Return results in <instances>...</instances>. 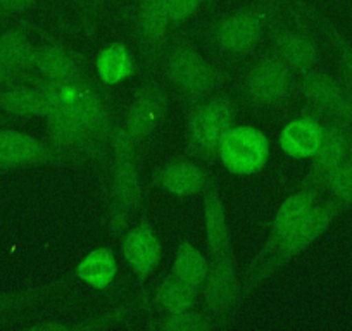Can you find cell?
Returning a JSON list of instances; mask_svg holds the SVG:
<instances>
[{"mask_svg": "<svg viewBox=\"0 0 352 331\" xmlns=\"http://www.w3.org/2000/svg\"><path fill=\"white\" fill-rule=\"evenodd\" d=\"M32 83L49 100L47 141L64 162L102 161L118 128L106 92L87 74L60 83L33 78Z\"/></svg>", "mask_w": 352, "mask_h": 331, "instance_id": "obj_1", "label": "cell"}, {"mask_svg": "<svg viewBox=\"0 0 352 331\" xmlns=\"http://www.w3.org/2000/svg\"><path fill=\"white\" fill-rule=\"evenodd\" d=\"M140 166L137 141L118 124L111 144V181H109V228L116 236L128 229L133 212L142 207Z\"/></svg>", "mask_w": 352, "mask_h": 331, "instance_id": "obj_2", "label": "cell"}, {"mask_svg": "<svg viewBox=\"0 0 352 331\" xmlns=\"http://www.w3.org/2000/svg\"><path fill=\"white\" fill-rule=\"evenodd\" d=\"M235 124V104L225 95H209L192 104L187 117L185 152L199 162L218 161L223 138Z\"/></svg>", "mask_w": 352, "mask_h": 331, "instance_id": "obj_3", "label": "cell"}, {"mask_svg": "<svg viewBox=\"0 0 352 331\" xmlns=\"http://www.w3.org/2000/svg\"><path fill=\"white\" fill-rule=\"evenodd\" d=\"M342 207L344 205L337 198H331V201L327 202H318L316 207L307 214V218L289 236L282 240V243L276 247L275 252L268 259H264L261 264H257L256 271L250 273L249 283H247V292H252L256 286L266 282L270 276H273L280 269L285 268L292 259L304 254L311 245H314L330 229V226L333 225L335 218H337Z\"/></svg>", "mask_w": 352, "mask_h": 331, "instance_id": "obj_4", "label": "cell"}, {"mask_svg": "<svg viewBox=\"0 0 352 331\" xmlns=\"http://www.w3.org/2000/svg\"><path fill=\"white\" fill-rule=\"evenodd\" d=\"M225 74L188 40L176 43L166 59V80L188 104L212 95Z\"/></svg>", "mask_w": 352, "mask_h": 331, "instance_id": "obj_5", "label": "cell"}, {"mask_svg": "<svg viewBox=\"0 0 352 331\" xmlns=\"http://www.w3.org/2000/svg\"><path fill=\"white\" fill-rule=\"evenodd\" d=\"M272 14L273 8L270 2H261L228 12L214 23L209 32V38L221 52L236 57L249 56L263 40Z\"/></svg>", "mask_w": 352, "mask_h": 331, "instance_id": "obj_6", "label": "cell"}, {"mask_svg": "<svg viewBox=\"0 0 352 331\" xmlns=\"http://www.w3.org/2000/svg\"><path fill=\"white\" fill-rule=\"evenodd\" d=\"M294 92L296 73L273 52L259 57L243 80V93L256 107H282L290 102Z\"/></svg>", "mask_w": 352, "mask_h": 331, "instance_id": "obj_7", "label": "cell"}, {"mask_svg": "<svg viewBox=\"0 0 352 331\" xmlns=\"http://www.w3.org/2000/svg\"><path fill=\"white\" fill-rule=\"evenodd\" d=\"M272 154L268 137L250 124H233L219 147L218 161L235 176H252L266 168Z\"/></svg>", "mask_w": 352, "mask_h": 331, "instance_id": "obj_8", "label": "cell"}, {"mask_svg": "<svg viewBox=\"0 0 352 331\" xmlns=\"http://www.w3.org/2000/svg\"><path fill=\"white\" fill-rule=\"evenodd\" d=\"M209 316L225 326L242 295V283L232 254L209 258V273L201 290Z\"/></svg>", "mask_w": 352, "mask_h": 331, "instance_id": "obj_9", "label": "cell"}, {"mask_svg": "<svg viewBox=\"0 0 352 331\" xmlns=\"http://www.w3.org/2000/svg\"><path fill=\"white\" fill-rule=\"evenodd\" d=\"M352 155V130L351 123L337 117H330L323 123V140L320 148L311 159V168L307 171L302 188H318L324 190L327 178L337 170L338 166L349 161Z\"/></svg>", "mask_w": 352, "mask_h": 331, "instance_id": "obj_10", "label": "cell"}, {"mask_svg": "<svg viewBox=\"0 0 352 331\" xmlns=\"http://www.w3.org/2000/svg\"><path fill=\"white\" fill-rule=\"evenodd\" d=\"M168 107L169 97L166 90L155 81H147L133 92L123 128L137 144L145 141L162 123Z\"/></svg>", "mask_w": 352, "mask_h": 331, "instance_id": "obj_11", "label": "cell"}, {"mask_svg": "<svg viewBox=\"0 0 352 331\" xmlns=\"http://www.w3.org/2000/svg\"><path fill=\"white\" fill-rule=\"evenodd\" d=\"M296 90L314 113L351 123L347 87L340 85L330 74L316 69L299 74L296 80Z\"/></svg>", "mask_w": 352, "mask_h": 331, "instance_id": "obj_12", "label": "cell"}, {"mask_svg": "<svg viewBox=\"0 0 352 331\" xmlns=\"http://www.w3.org/2000/svg\"><path fill=\"white\" fill-rule=\"evenodd\" d=\"M64 164L49 141L18 130H0V170H21L32 166Z\"/></svg>", "mask_w": 352, "mask_h": 331, "instance_id": "obj_13", "label": "cell"}, {"mask_svg": "<svg viewBox=\"0 0 352 331\" xmlns=\"http://www.w3.org/2000/svg\"><path fill=\"white\" fill-rule=\"evenodd\" d=\"M320 194L321 190H318V188H300L299 192L289 195L278 205L275 216L272 218V222H270L266 242L257 252L256 266L261 264L264 259H268L275 252L276 247L282 243V240L289 236L307 218V214L320 202Z\"/></svg>", "mask_w": 352, "mask_h": 331, "instance_id": "obj_14", "label": "cell"}, {"mask_svg": "<svg viewBox=\"0 0 352 331\" xmlns=\"http://www.w3.org/2000/svg\"><path fill=\"white\" fill-rule=\"evenodd\" d=\"M121 251L124 262L140 282L154 275L162 261V242L147 218L123 233Z\"/></svg>", "mask_w": 352, "mask_h": 331, "instance_id": "obj_15", "label": "cell"}, {"mask_svg": "<svg viewBox=\"0 0 352 331\" xmlns=\"http://www.w3.org/2000/svg\"><path fill=\"white\" fill-rule=\"evenodd\" d=\"M211 176L192 157H178L157 166L152 181L159 190L176 198H195L204 194Z\"/></svg>", "mask_w": 352, "mask_h": 331, "instance_id": "obj_16", "label": "cell"}, {"mask_svg": "<svg viewBox=\"0 0 352 331\" xmlns=\"http://www.w3.org/2000/svg\"><path fill=\"white\" fill-rule=\"evenodd\" d=\"M272 49L296 76L314 69L320 60V45L314 36L304 30L275 26L272 28Z\"/></svg>", "mask_w": 352, "mask_h": 331, "instance_id": "obj_17", "label": "cell"}, {"mask_svg": "<svg viewBox=\"0 0 352 331\" xmlns=\"http://www.w3.org/2000/svg\"><path fill=\"white\" fill-rule=\"evenodd\" d=\"M204 235L209 258H219L233 252L228 214L218 183L212 178L204 190Z\"/></svg>", "mask_w": 352, "mask_h": 331, "instance_id": "obj_18", "label": "cell"}, {"mask_svg": "<svg viewBox=\"0 0 352 331\" xmlns=\"http://www.w3.org/2000/svg\"><path fill=\"white\" fill-rule=\"evenodd\" d=\"M32 71L38 74L40 80L60 83L85 76V60L81 54L67 49L63 43L52 42L36 47Z\"/></svg>", "mask_w": 352, "mask_h": 331, "instance_id": "obj_19", "label": "cell"}, {"mask_svg": "<svg viewBox=\"0 0 352 331\" xmlns=\"http://www.w3.org/2000/svg\"><path fill=\"white\" fill-rule=\"evenodd\" d=\"M323 140V123L314 116H300L289 121L278 135L283 154L296 161L313 159Z\"/></svg>", "mask_w": 352, "mask_h": 331, "instance_id": "obj_20", "label": "cell"}, {"mask_svg": "<svg viewBox=\"0 0 352 331\" xmlns=\"http://www.w3.org/2000/svg\"><path fill=\"white\" fill-rule=\"evenodd\" d=\"M137 30L145 49L157 54L164 47L171 30L168 0H140L137 8Z\"/></svg>", "mask_w": 352, "mask_h": 331, "instance_id": "obj_21", "label": "cell"}, {"mask_svg": "<svg viewBox=\"0 0 352 331\" xmlns=\"http://www.w3.org/2000/svg\"><path fill=\"white\" fill-rule=\"evenodd\" d=\"M74 276L97 292L111 288L118 276V259L109 247H97L88 252L74 268Z\"/></svg>", "mask_w": 352, "mask_h": 331, "instance_id": "obj_22", "label": "cell"}, {"mask_svg": "<svg viewBox=\"0 0 352 331\" xmlns=\"http://www.w3.org/2000/svg\"><path fill=\"white\" fill-rule=\"evenodd\" d=\"M0 111L16 117L45 119L49 114V100L43 90L30 81V85L23 83L0 89Z\"/></svg>", "mask_w": 352, "mask_h": 331, "instance_id": "obj_23", "label": "cell"}, {"mask_svg": "<svg viewBox=\"0 0 352 331\" xmlns=\"http://www.w3.org/2000/svg\"><path fill=\"white\" fill-rule=\"evenodd\" d=\"M137 71V62L124 43L113 42L104 47L96 57V73L106 87H118L130 80Z\"/></svg>", "mask_w": 352, "mask_h": 331, "instance_id": "obj_24", "label": "cell"}, {"mask_svg": "<svg viewBox=\"0 0 352 331\" xmlns=\"http://www.w3.org/2000/svg\"><path fill=\"white\" fill-rule=\"evenodd\" d=\"M209 273V255L194 245L192 242L182 240L176 247L175 261L171 266V275L184 285L197 290L201 293Z\"/></svg>", "mask_w": 352, "mask_h": 331, "instance_id": "obj_25", "label": "cell"}, {"mask_svg": "<svg viewBox=\"0 0 352 331\" xmlns=\"http://www.w3.org/2000/svg\"><path fill=\"white\" fill-rule=\"evenodd\" d=\"M36 47L28 36V25L21 23L0 33V59L19 71L30 73Z\"/></svg>", "mask_w": 352, "mask_h": 331, "instance_id": "obj_26", "label": "cell"}, {"mask_svg": "<svg viewBox=\"0 0 352 331\" xmlns=\"http://www.w3.org/2000/svg\"><path fill=\"white\" fill-rule=\"evenodd\" d=\"M197 290L184 285L173 275H168L157 283L152 300L162 314H178L194 309L197 304Z\"/></svg>", "mask_w": 352, "mask_h": 331, "instance_id": "obj_27", "label": "cell"}, {"mask_svg": "<svg viewBox=\"0 0 352 331\" xmlns=\"http://www.w3.org/2000/svg\"><path fill=\"white\" fill-rule=\"evenodd\" d=\"M151 328L161 331H211L219 326L209 314L190 309L178 314H164L161 319L152 323Z\"/></svg>", "mask_w": 352, "mask_h": 331, "instance_id": "obj_28", "label": "cell"}, {"mask_svg": "<svg viewBox=\"0 0 352 331\" xmlns=\"http://www.w3.org/2000/svg\"><path fill=\"white\" fill-rule=\"evenodd\" d=\"M324 188L337 198L342 205L352 207V157L340 164L324 181Z\"/></svg>", "mask_w": 352, "mask_h": 331, "instance_id": "obj_29", "label": "cell"}, {"mask_svg": "<svg viewBox=\"0 0 352 331\" xmlns=\"http://www.w3.org/2000/svg\"><path fill=\"white\" fill-rule=\"evenodd\" d=\"M202 0H168V12L171 28L185 25L199 12Z\"/></svg>", "mask_w": 352, "mask_h": 331, "instance_id": "obj_30", "label": "cell"}, {"mask_svg": "<svg viewBox=\"0 0 352 331\" xmlns=\"http://www.w3.org/2000/svg\"><path fill=\"white\" fill-rule=\"evenodd\" d=\"M32 78L33 76H30V73L16 69V67L9 66L6 60L0 59V89H8V87H14V85H23L25 81H32Z\"/></svg>", "mask_w": 352, "mask_h": 331, "instance_id": "obj_31", "label": "cell"}, {"mask_svg": "<svg viewBox=\"0 0 352 331\" xmlns=\"http://www.w3.org/2000/svg\"><path fill=\"white\" fill-rule=\"evenodd\" d=\"M33 300L32 292H21V293H4L0 292V316L9 310L16 309V307L26 306Z\"/></svg>", "mask_w": 352, "mask_h": 331, "instance_id": "obj_32", "label": "cell"}, {"mask_svg": "<svg viewBox=\"0 0 352 331\" xmlns=\"http://www.w3.org/2000/svg\"><path fill=\"white\" fill-rule=\"evenodd\" d=\"M38 2L40 0H0V19L21 14V12L28 11L33 5L38 4Z\"/></svg>", "mask_w": 352, "mask_h": 331, "instance_id": "obj_33", "label": "cell"}, {"mask_svg": "<svg viewBox=\"0 0 352 331\" xmlns=\"http://www.w3.org/2000/svg\"><path fill=\"white\" fill-rule=\"evenodd\" d=\"M28 330L32 331H69L71 323L66 321H43V323H36L30 326Z\"/></svg>", "mask_w": 352, "mask_h": 331, "instance_id": "obj_34", "label": "cell"}, {"mask_svg": "<svg viewBox=\"0 0 352 331\" xmlns=\"http://www.w3.org/2000/svg\"><path fill=\"white\" fill-rule=\"evenodd\" d=\"M212 2L214 0H202V5H212Z\"/></svg>", "mask_w": 352, "mask_h": 331, "instance_id": "obj_35", "label": "cell"}]
</instances>
